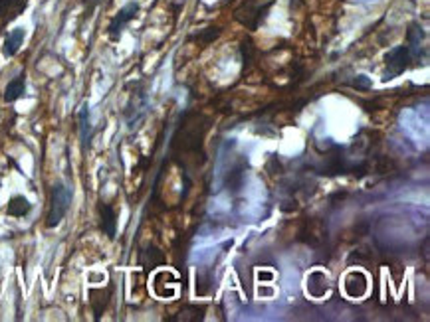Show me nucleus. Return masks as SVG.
Masks as SVG:
<instances>
[{"instance_id":"obj_1","label":"nucleus","mask_w":430,"mask_h":322,"mask_svg":"<svg viewBox=\"0 0 430 322\" xmlns=\"http://www.w3.org/2000/svg\"><path fill=\"white\" fill-rule=\"evenodd\" d=\"M72 198H74L72 188H68L63 182H56L50 188V208L46 216V228L54 229L62 224L68 210L72 206Z\"/></svg>"},{"instance_id":"obj_2","label":"nucleus","mask_w":430,"mask_h":322,"mask_svg":"<svg viewBox=\"0 0 430 322\" xmlns=\"http://www.w3.org/2000/svg\"><path fill=\"white\" fill-rule=\"evenodd\" d=\"M410 62H412V56H410L409 46H397L393 48L391 52L385 56V77L383 82H388V79H395L399 77L400 73H405L410 67Z\"/></svg>"},{"instance_id":"obj_3","label":"nucleus","mask_w":430,"mask_h":322,"mask_svg":"<svg viewBox=\"0 0 430 322\" xmlns=\"http://www.w3.org/2000/svg\"><path fill=\"white\" fill-rule=\"evenodd\" d=\"M137 14H139V4L137 2H127L125 6L117 12L116 16L111 18V22H109V26H107V36H109L111 42H119L125 26L131 20H135Z\"/></svg>"},{"instance_id":"obj_4","label":"nucleus","mask_w":430,"mask_h":322,"mask_svg":"<svg viewBox=\"0 0 430 322\" xmlns=\"http://www.w3.org/2000/svg\"><path fill=\"white\" fill-rule=\"evenodd\" d=\"M153 292L157 295L159 299H175L178 291V279L177 275L171 269H159L153 275Z\"/></svg>"},{"instance_id":"obj_5","label":"nucleus","mask_w":430,"mask_h":322,"mask_svg":"<svg viewBox=\"0 0 430 322\" xmlns=\"http://www.w3.org/2000/svg\"><path fill=\"white\" fill-rule=\"evenodd\" d=\"M343 291L349 299H363L369 291V277L363 271H349L343 279Z\"/></svg>"},{"instance_id":"obj_6","label":"nucleus","mask_w":430,"mask_h":322,"mask_svg":"<svg viewBox=\"0 0 430 322\" xmlns=\"http://www.w3.org/2000/svg\"><path fill=\"white\" fill-rule=\"evenodd\" d=\"M97 214H99V229L104 231L107 239H116L117 236V212L111 204L99 202L97 204Z\"/></svg>"},{"instance_id":"obj_7","label":"nucleus","mask_w":430,"mask_h":322,"mask_svg":"<svg viewBox=\"0 0 430 322\" xmlns=\"http://www.w3.org/2000/svg\"><path fill=\"white\" fill-rule=\"evenodd\" d=\"M78 129H80V146L82 150H90L92 139H94V127H92V115H90V105L84 103L78 111Z\"/></svg>"},{"instance_id":"obj_8","label":"nucleus","mask_w":430,"mask_h":322,"mask_svg":"<svg viewBox=\"0 0 430 322\" xmlns=\"http://www.w3.org/2000/svg\"><path fill=\"white\" fill-rule=\"evenodd\" d=\"M145 107H147V99L143 91H137L131 95V101L127 103L125 109V121L129 129H135L137 123L141 121V117L145 113Z\"/></svg>"},{"instance_id":"obj_9","label":"nucleus","mask_w":430,"mask_h":322,"mask_svg":"<svg viewBox=\"0 0 430 322\" xmlns=\"http://www.w3.org/2000/svg\"><path fill=\"white\" fill-rule=\"evenodd\" d=\"M24 38H26V30L24 28H14V30L6 32L4 42H2V56L4 58H14L16 53L20 52Z\"/></svg>"},{"instance_id":"obj_10","label":"nucleus","mask_w":430,"mask_h":322,"mask_svg":"<svg viewBox=\"0 0 430 322\" xmlns=\"http://www.w3.org/2000/svg\"><path fill=\"white\" fill-rule=\"evenodd\" d=\"M28 0H0V20L2 24L16 20L26 11Z\"/></svg>"},{"instance_id":"obj_11","label":"nucleus","mask_w":430,"mask_h":322,"mask_svg":"<svg viewBox=\"0 0 430 322\" xmlns=\"http://www.w3.org/2000/svg\"><path fill=\"white\" fill-rule=\"evenodd\" d=\"M24 95H26V73L22 72L20 75H16L12 82H8L2 99H4V103H16Z\"/></svg>"},{"instance_id":"obj_12","label":"nucleus","mask_w":430,"mask_h":322,"mask_svg":"<svg viewBox=\"0 0 430 322\" xmlns=\"http://www.w3.org/2000/svg\"><path fill=\"white\" fill-rule=\"evenodd\" d=\"M327 291H329V277H327L326 273H324V271L309 273V277H307V292H309L312 297H315V299H319V297H324Z\"/></svg>"},{"instance_id":"obj_13","label":"nucleus","mask_w":430,"mask_h":322,"mask_svg":"<svg viewBox=\"0 0 430 322\" xmlns=\"http://www.w3.org/2000/svg\"><path fill=\"white\" fill-rule=\"evenodd\" d=\"M32 212V204L30 200L26 196H12L11 200H8V204H6V214L8 216H12V218H26L28 214Z\"/></svg>"},{"instance_id":"obj_14","label":"nucleus","mask_w":430,"mask_h":322,"mask_svg":"<svg viewBox=\"0 0 430 322\" xmlns=\"http://www.w3.org/2000/svg\"><path fill=\"white\" fill-rule=\"evenodd\" d=\"M422 40H424V30L420 28L419 24H410L409 28V50H410V56H412V60L414 58H420V44H422Z\"/></svg>"},{"instance_id":"obj_15","label":"nucleus","mask_w":430,"mask_h":322,"mask_svg":"<svg viewBox=\"0 0 430 322\" xmlns=\"http://www.w3.org/2000/svg\"><path fill=\"white\" fill-rule=\"evenodd\" d=\"M141 261H143L145 269H153L155 265H163V263H165V255H163V251L157 250V247H149V250L143 251Z\"/></svg>"},{"instance_id":"obj_16","label":"nucleus","mask_w":430,"mask_h":322,"mask_svg":"<svg viewBox=\"0 0 430 322\" xmlns=\"http://www.w3.org/2000/svg\"><path fill=\"white\" fill-rule=\"evenodd\" d=\"M371 79H369L367 75H357L355 79H353V87L355 89H371Z\"/></svg>"},{"instance_id":"obj_17","label":"nucleus","mask_w":430,"mask_h":322,"mask_svg":"<svg viewBox=\"0 0 430 322\" xmlns=\"http://www.w3.org/2000/svg\"><path fill=\"white\" fill-rule=\"evenodd\" d=\"M209 34H200V36H197V38H200V40H202V42L204 44H209V42H212V40H214V38H216V36H219V34H221V30H219V28H209Z\"/></svg>"}]
</instances>
